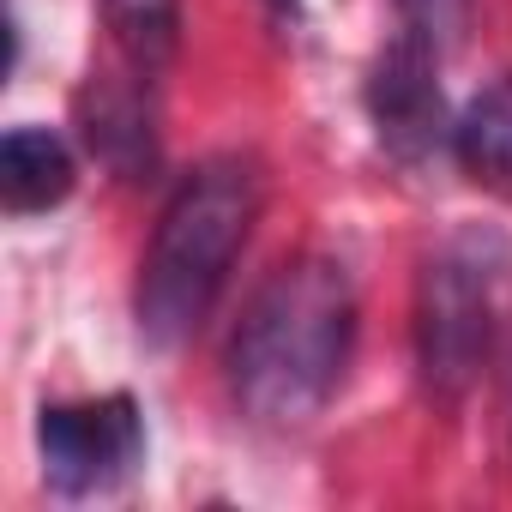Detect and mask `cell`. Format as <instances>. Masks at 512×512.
I'll return each mask as SVG.
<instances>
[{"label":"cell","mask_w":512,"mask_h":512,"mask_svg":"<svg viewBox=\"0 0 512 512\" xmlns=\"http://www.w3.org/2000/svg\"><path fill=\"white\" fill-rule=\"evenodd\" d=\"M356 284L332 253H296L253 290L229 338V392L260 428L314 422L356 356Z\"/></svg>","instance_id":"obj_1"},{"label":"cell","mask_w":512,"mask_h":512,"mask_svg":"<svg viewBox=\"0 0 512 512\" xmlns=\"http://www.w3.org/2000/svg\"><path fill=\"white\" fill-rule=\"evenodd\" d=\"M452 157L464 163L470 181H482L488 193L512 199V73H500L494 85H482L458 121H452Z\"/></svg>","instance_id":"obj_8"},{"label":"cell","mask_w":512,"mask_h":512,"mask_svg":"<svg viewBox=\"0 0 512 512\" xmlns=\"http://www.w3.org/2000/svg\"><path fill=\"white\" fill-rule=\"evenodd\" d=\"M260 205H266V175L241 151L205 157L175 181L133 284V320L151 350H175L205 326L253 223H260Z\"/></svg>","instance_id":"obj_2"},{"label":"cell","mask_w":512,"mask_h":512,"mask_svg":"<svg viewBox=\"0 0 512 512\" xmlns=\"http://www.w3.org/2000/svg\"><path fill=\"white\" fill-rule=\"evenodd\" d=\"M103 19L133 73H157L181 49V0H103Z\"/></svg>","instance_id":"obj_9"},{"label":"cell","mask_w":512,"mask_h":512,"mask_svg":"<svg viewBox=\"0 0 512 512\" xmlns=\"http://www.w3.org/2000/svg\"><path fill=\"white\" fill-rule=\"evenodd\" d=\"M368 121H374V139L386 145V157H398L404 169H422L440 151H452V115L440 97V55L428 43L398 31V43L374 61Z\"/></svg>","instance_id":"obj_5"},{"label":"cell","mask_w":512,"mask_h":512,"mask_svg":"<svg viewBox=\"0 0 512 512\" xmlns=\"http://www.w3.org/2000/svg\"><path fill=\"white\" fill-rule=\"evenodd\" d=\"M272 7H278V19H296V13H302V0H272Z\"/></svg>","instance_id":"obj_11"},{"label":"cell","mask_w":512,"mask_h":512,"mask_svg":"<svg viewBox=\"0 0 512 512\" xmlns=\"http://www.w3.org/2000/svg\"><path fill=\"white\" fill-rule=\"evenodd\" d=\"M37 458L43 482L67 500L109 494L145 464V416L127 392L79 398V404H43L37 416Z\"/></svg>","instance_id":"obj_4"},{"label":"cell","mask_w":512,"mask_h":512,"mask_svg":"<svg viewBox=\"0 0 512 512\" xmlns=\"http://www.w3.org/2000/svg\"><path fill=\"white\" fill-rule=\"evenodd\" d=\"M398 19H404V37L446 55L470 25V0H398Z\"/></svg>","instance_id":"obj_10"},{"label":"cell","mask_w":512,"mask_h":512,"mask_svg":"<svg viewBox=\"0 0 512 512\" xmlns=\"http://www.w3.org/2000/svg\"><path fill=\"white\" fill-rule=\"evenodd\" d=\"M79 115H85V145L127 181L151 175L157 169V127H151V103L139 85H121V79H97L85 97H79Z\"/></svg>","instance_id":"obj_7"},{"label":"cell","mask_w":512,"mask_h":512,"mask_svg":"<svg viewBox=\"0 0 512 512\" xmlns=\"http://www.w3.org/2000/svg\"><path fill=\"white\" fill-rule=\"evenodd\" d=\"M506 278V241L482 223L452 229L416 278V368L440 404H458L494 344V296Z\"/></svg>","instance_id":"obj_3"},{"label":"cell","mask_w":512,"mask_h":512,"mask_svg":"<svg viewBox=\"0 0 512 512\" xmlns=\"http://www.w3.org/2000/svg\"><path fill=\"white\" fill-rule=\"evenodd\" d=\"M79 181V163H73V145L55 133V127H13L0 139V199H7L13 217H37V211H55Z\"/></svg>","instance_id":"obj_6"}]
</instances>
